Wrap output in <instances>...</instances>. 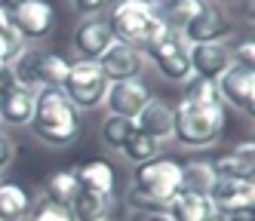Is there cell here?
I'll use <instances>...</instances> for the list:
<instances>
[{
    "mask_svg": "<svg viewBox=\"0 0 255 221\" xmlns=\"http://www.w3.org/2000/svg\"><path fill=\"white\" fill-rule=\"evenodd\" d=\"M31 135L43 141L52 151L77 144L80 138V110L68 102V96L56 86H40L34 92V114H31Z\"/></svg>",
    "mask_w": 255,
    "mask_h": 221,
    "instance_id": "obj_1",
    "label": "cell"
},
{
    "mask_svg": "<svg viewBox=\"0 0 255 221\" xmlns=\"http://www.w3.org/2000/svg\"><path fill=\"white\" fill-rule=\"evenodd\" d=\"M178 191H181V163L160 154L135 166L129 191H126V206L132 212H169Z\"/></svg>",
    "mask_w": 255,
    "mask_h": 221,
    "instance_id": "obj_2",
    "label": "cell"
},
{
    "mask_svg": "<svg viewBox=\"0 0 255 221\" xmlns=\"http://www.w3.org/2000/svg\"><path fill=\"white\" fill-rule=\"evenodd\" d=\"M105 22L111 28L117 43H129L138 52L151 49L154 43H160L163 37L169 34L160 9L144 3V0H114V3L108 6Z\"/></svg>",
    "mask_w": 255,
    "mask_h": 221,
    "instance_id": "obj_3",
    "label": "cell"
},
{
    "mask_svg": "<svg viewBox=\"0 0 255 221\" xmlns=\"http://www.w3.org/2000/svg\"><path fill=\"white\" fill-rule=\"evenodd\" d=\"M225 105H194L181 99L172 108V141L188 151L212 147L225 135Z\"/></svg>",
    "mask_w": 255,
    "mask_h": 221,
    "instance_id": "obj_4",
    "label": "cell"
},
{
    "mask_svg": "<svg viewBox=\"0 0 255 221\" xmlns=\"http://www.w3.org/2000/svg\"><path fill=\"white\" fill-rule=\"evenodd\" d=\"M62 92L68 96V102L74 105L77 110H99L105 105V92H108V77L102 74L99 62H86L77 59L71 62Z\"/></svg>",
    "mask_w": 255,
    "mask_h": 221,
    "instance_id": "obj_5",
    "label": "cell"
},
{
    "mask_svg": "<svg viewBox=\"0 0 255 221\" xmlns=\"http://www.w3.org/2000/svg\"><path fill=\"white\" fill-rule=\"evenodd\" d=\"M141 55L151 59L154 68L160 71V77L169 80V83H188L194 77V71H191V46L181 40L178 34H166L160 43H154L151 49H144Z\"/></svg>",
    "mask_w": 255,
    "mask_h": 221,
    "instance_id": "obj_6",
    "label": "cell"
},
{
    "mask_svg": "<svg viewBox=\"0 0 255 221\" xmlns=\"http://www.w3.org/2000/svg\"><path fill=\"white\" fill-rule=\"evenodd\" d=\"M6 9H9L15 34H19L25 43H40L52 34V28H56V9H52L46 0H15Z\"/></svg>",
    "mask_w": 255,
    "mask_h": 221,
    "instance_id": "obj_7",
    "label": "cell"
},
{
    "mask_svg": "<svg viewBox=\"0 0 255 221\" xmlns=\"http://www.w3.org/2000/svg\"><path fill=\"white\" fill-rule=\"evenodd\" d=\"M215 86H218V96H222L225 105L240 110L243 117L255 114V68L234 62L225 74L215 77Z\"/></svg>",
    "mask_w": 255,
    "mask_h": 221,
    "instance_id": "obj_8",
    "label": "cell"
},
{
    "mask_svg": "<svg viewBox=\"0 0 255 221\" xmlns=\"http://www.w3.org/2000/svg\"><path fill=\"white\" fill-rule=\"evenodd\" d=\"M234 31V22L222 3H206L200 6V12L194 15V22L181 31V40L188 46L194 43H218V40H228V34Z\"/></svg>",
    "mask_w": 255,
    "mask_h": 221,
    "instance_id": "obj_9",
    "label": "cell"
},
{
    "mask_svg": "<svg viewBox=\"0 0 255 221\" xmlns=\"http://www.w3.org/2000/svg\"><path fill=\"white\" fill-rule=\"evenodd\" d=\"M111 43H114V34H111V28H108L105 15L80 18V22L74 25V34H71V46H74V52L80 55V59H86V62H99L102 55L111 49Z\"/></svg>",
    "mask_w": 255,
    "mask_h": 221,
    "instance_id": "obj_10",
    "label": "cell"
},
{
    "mask_svg": "<svg viewBox=\"0 0 255 221\" xmlns=\"http://www.w3.org/2000/svg\"><path fill=\"white\" fill-rule=\"evenodd\" d=\"M148 102H151V92H148V86H144L141 77H135V80H120V83H108L105 108H108V114H114V117L135 120Z\"/></svg>",
    "mask_w": 255,
    "mask_h": 221,
    "instance_id": "obj_11",
    "label": "cell"
},
{
    "mask_svg": "<svg viewBox=\"0 0 255 221\" xmlns=\"http://www.w3.org/2000/svg\"><path fill=\"white\" fill-rule=\"evenodd\" d=\"M206 197L212 200V206L218 209V215L246 212L255 203V184L243 181V178H215Z\"/></svg>",
    "mask_w": 255,
    "mask_h": 221,
    "instance_id": "obj_12",
    "label": "cell"
},
{
    "mask_svg": "<svg viewBox=\"0 0 255 221\" xmlns=\"http://www.w3.org/2000/svg\"><path fill=\"white\" fill-rule=\"evenodd\" d=\"M99 68L108 77V83L135 80V77H141V71H144V55L135 46H129V43H117L114 40L111 49L99 59Z\"/></svg>",
    "mask_w": 255,
    "mask_h": 221,
    "instance_id": "obj_13",
    "label": "cell"
},
{
    "mask_svg": "<svg viewBox=\"0 0 255 221\" xmlns=\"http://www.w3.org/2000/svg\"><path fill=\"white\" fill-rule=\"evenodd\" d=\"M231 65H234V46L228 40L194 43L191 46V71H194V77L215 80L218 74H225Z\"/></svg>",
    "mask_w": 255,
    "mask_h": 221,
    "instance_id": "obj_14",
    "label": "cell"
},
{
    "mask_svg": "<svg viewBox=\"0 0 255 221\" xmlns=\"http://www.w3.org/2000/svg\"><path fill=\"white\" fill-rule=\"evenodd\" d=\"M252 141H240L234 151L218 154L215 160H209L215 178H243L252 181V169H255V151H252Z\"/></svg>",
    "mask_w": 255,
    "mask_h": 221,
    "instance_id": "obj_15",
    "label": "cell"
},
{
    "mask_svg": "<svg viewBox=\"0 0 255 221\" xmlns=\"http://www.w3.org/2000/svg\"><path fill=\"white\" fill-rule=\"evenodd\" d=\"M74 181H77V188L80 191H89V194H114L117 188V175H114V166L108 163V160H86L80 166H74Z\"/></svg>",
    "mask_w": 255,
    "mask_h": 221,
    "instance_id": "obj_16",
    "label": "cell"
},
{
    "mask_svg": "<svg viewBox=\"0 0 255 221\" xmlns=\"http://www.w3.org/2000/svg\"><path fill=\"white\" fill-rule=\"evenodd\" d=\"M34 114V92L9 83L3 92H0V123L6 126H28Z\"/></svg>",
    "mask_w": 255,
    "mask_h": 221,
    "instance_id": "obj_17",
    "label": "cell"
},
{
    "mask_svg": "<svg viewBox=\"0 0 255 221\" xmlns=\"http://www.w3.org/2000/svg\"><path fill=\"white\" fill-rule=\"evenodd\" d=\"M166 215L172 221H222L212 200L206 194H194V191H178Z\"/></svg>",
    "mask_w": 255,
    "mask_h": 221,
    "instance_id": "obj_18",
    "label": "cell"
},
{
    "mask_svg": "<svg viewBox=\"0 0 255 221\" xmlns=\"http://www.w3.org/2000/svg\"><path fill=\"white\" fill-rule=\"evenodd\" d=\"M138 132L151 135L157 141H169L172 138V108L163 99H151L148 105L141 108V114L132 120Z\"/></svg>",
    "mask_w": 255,
    "mask_h": 221,
    "instance_id": "obj_19",
    "label": "cell"
},
{
    "mask_svg": "<svg viewBox=\"0 0 255 221\" xmlns=\"http://www.w3.org/2000/svg\"><path fill=\"white\" fill-rule=\"evenodd\" d=\"M34 197L15 181H0V221H28Z\"/></svg>",
    "mask_w": 255,
    "mask_h": 221,
    "instance_id": "obj_20",
    "label": "cell"
},
{
    "mask_svg": "<svg viewBox=\"0 0 255 221\" xmlns=\"http://www.w3.org/2000/svg\"><path fill=\"white\" fill-rule=\"evenodd\" d=\"M111 209H114V194H89V191H77V197L71 200V206H68L74 221L111 218Z\"/></svg>",
    "mask_w": 255,
    "mask_h": 221,
    "instance_id": "obj_21",
    "label": "cell"
},
{
    "mask_svg": "<svg viewBox=\"0 0 255 221\" xmlns=\"http://www.w3.org/2000/svg\"><path fill=\"white\" fill-rule=\"evenodd\" d=\"M200 6H203V0H166V3H160V15H163V22H166L169 34H178L185 31L191 22H194V15L200 12Z\"/></svg>",
    "mask_w": 255,
    "mask_h": 221,
    "instance_id": "obj_22",
    "label": "cell"
},
{
    "mask_svg": "<svg viewBox=\"0 0 255 221\" xmlns=\"http://www.w3.org/2000/svg\"><path fill=\"white\" fill-rule=\"evenodd\" d=\"M68 68H71V59H68V55L40 49V52H37V86H56V89H62Z\"/></svg>",
    "mask_w": 255,
    "mask_h": 221,
    "instance_id": "obj_23",
    "label": "cell"
},
{
    "mask_svg": "<svg viewBox=\"0 0 255 221\" xmlns=\"http://www.w3.org/2000/svg\"><path fill=\"white\" fill-rule=\"evenodd\" d=\"M120 154L129 160L132 166H141V163H148V160H154V157L163 154V141H157V138H151V135H144V132L135 129V132L123 141Z\"/></svg>",
    "mask_w": 255,
    "mask_h": 221,
    "instance_id": "obj_24",
    "label": "cell"
},
{
    "mask_svg": "<svg viewBox=\"0 0 255 221\" xmlns=\"http://www.w3.org/2000/svg\"><path fill=\"white\" fill-rule=\"evenodd\" d=\"M215 181V172L209 160H188L181 163V191H194V194H209Z\"/></svg>",
    "mask_w": 255,
    "mask_h": 221,
    "instance_id": "obj_25",
    "label": "cell"
},
{
    "mask_svg": "<svg viewBox=\"0 0 255 221\" xmlns=\"http://www.w3.org/2000/svg\"><path fill=\"white\" fill-rule=\"evenodd\" d=\"M77 181H74V172L71 169H59V172H52L49 181H46V188H43V197L49 203H56V206H71V200L77 197Z\"/></svg>",
    "mask_w": 255,
    "mask_h": 221,
    "instance_id": "obj_26",
    "label": "cell"
},
{
    "mask_svg": "<svg viewBox=\"0 0 255 221\" xmlns=\"http://www.w3.org/2000/svg\"><path fill=\"white\" fill-rule=\"evenodd\" d=\"M135 132V123L132 120H126V117H114V114H108L102 120V129H99V138L105 147H111V151H120L123 141L129 138Z\"/></svg>",
    "mask_w": 255,
    "mask_h": 221,
    "instance_id": "obj_27",
    "label": "cell"
},
{
    "mask_svg": "<svg viewBox=\"0 0 255 221\" xmlns=\"http://www.w3.org/2000/svg\"><path fill=\"white\" fill-rule=\"evenodd\" d=\"M185 102H194V105H225L222 96H218V86L215 80H206V77H191L185 83Z\"/></svg>",
    "mask_w": 255,
    "mask_h": 221,
    "instance_id": "obj_28",
    "label": "cell"
},
{
    "mask_svg": "<svg viewBox=\"0 0 255 221\" xmlns=\"http://www.w3.org/2000/svg\"><path fill=\"white\" fill-rule=\"evenodd\" d=\"M28 221H74V215L65 206H56V203H49L46 197H40V200H34V209H31Z\"/></svg>",
    "mask_w": 255,
    "mask_h": 221,
    "instance_id": "obj_29",
    "label": "cell"
},
{
    "mask_svg": "<svg viewBox=\"0 0 255 221\" xmlns=\"http://www.w3.org/2000/svg\"><path fill=\"white\" fill-rule=\"evenodd\" d=\"M12 160H15V141H12L9 132H3V129H0V172L9 169Z\"/></svg>",
    "mask_w": 255,
    "mask_h": 221,
    "instance_id": "obj_30",
    "label": "cell"
},
{
    "mask_svg": "<svg viewBox=\"0 0 255 221\" xmlns=\"http://www.w3.org/2000/svg\"><path fill=\"white\" fill-rule=\"evenodd\" d=\"M74 9L86 18V15H102V9L108 6V0H71Z\"/></svg>",
    "mask_w": 255,
    "mask_h": 221,
    "instance_id": "obj_31",
    "label": "cell"
},
{
    "mask_svg": "<svg viewBox=\"0 0 255 221\" xmlns=\"http://www.w3.org/2000/svg\"><path fill=\"white\" fill-rule=\"evenodd\" d=\"M252 55H255V43H252V40H243L240 46H234V62H237V65L252 68Z\"/></svg>",
    "mask_w": 255,
    "mask_h": 221,
    "instance_id": "obj_32",
    "label": "cell"
},
{
    "mask_svg": "<svg viewBox=\"0 0 255 221\" xmlns=\"http://www.w3.org/2000/svg\"><path fill=\"white\" fill-rule=\"evenodd\" d=\"M9 31H15L12 28V18H9V9L0 3V34H9Z\"/></svg>",
    "mask_w": 255,
    "mask_h": 221,
    "instance_id": "obj_33",
    "label": "cell"
},
{
    "mask_svg": "<svg viewBox=\"0 0 255 221\" xmlns=\"http://www.w3.org/2000/svg\"><path fill=\"white\" fill-rule=\"evenodd\" d=\"M135 221H172L166 212H135Z\"/></svg>",
    "mask_w": 255,
    "mask_h": 221,
    "instance_id": "obj_34",
    "label": "cell"
},
{
    "mask_svg": "<svg viewBox=\"0 0 255 221\" xmlns=\"http://www.w3.org/2000/svg\"><path fill=\"white\" fill-rule=\"evenodd\" d=\"M222 221H252V209H246V212H234V215H222Z\"/></svg>",
    "mask_w": 255,
    "mask_h": 221,
    "instance_id": "obj_35",
    "label": "cell"
},
{
    "mask_svg": "<svg viewBox=\"0 0 255 221\" xmlns=\"http://www.w3.org/2000/svg\"><path fill=\"white\" fill-rule=\"evenodd\" d=\"M144 3H151V6H160V3H166V0H144Z\"/></svg>",
    "mask_w": 255,
    "mask_h": 221,
    "instance_id": "obj_36",
    "label": "cell"
},
{
    "mask_svg": "<svg viewBox=\"0 0 255 221\" xmlns=\"http://www.w3.org/2000/svg\"><path fill=\"white\" fill-rule=\"evenodd\" d=\"M0 3H3V6H9V3H15V0H0Z\"/></svg>",
    "mask_w": 255,
    "mask_h": 221,
    "instance_id": "obj_37",
    "label": "cell"
},
{
    "mask_svg": "<svg viewBox=\"0 0 255 221\" xmlns=\"http://www.w3.org/2000/svg\"><path fill=\"white\" fill-rule=\"evenodd\" d=\"M102 221H114V218H102Z\"/></svg>",
    "mask_w": 255,
    "mask_h": 221,
    "instance_id": "obj_38",
    "label": "cell"
},
{
    "mask_svg": "<svg viewBox=\"0 0 255 221\" xmlns=\"http://www.w3.org/2000/svg\"><path fill=\"white\" fill-rule=\"evenodd\" d=\"M246 3H252V0H246Z\"/></svg>",
    "mask_w": 255,
    "mask_h": 221,
    "instance_id": "obj_39",
    "label": "cell"
}]
</instances>
